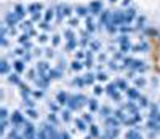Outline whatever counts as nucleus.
I'll list each match as a JSON object with an SVG mask.
<instances>
[{"instance_id": "obj_1", "label": "nucleus", "mask_w": 160, "mask_h": 139, "mask_svg": "<svg viewBox=\"0 0 160 139\" xmlns=\"http://www.w3.org/2000/svg\"><path fill=\"white\" fill-rule=\"evenodd\" d=\"M11 122L15 123V125H21L24 120H22V115H21L19 112H15V114L11 115Z\"/></svg>"}, {"instance_id": "obj_2", "label": "nucleus", "mask_w": 160, "mask_h": 139, "mask_svg": "<svg viewBox=\"0 0 160 139\" xmlns=\"http://www.w3.org/2000/svg\"><path fill=\"white\" fill-rule=\"evenodd\" d=\"M127 139H141V136L136 131H128L127 133Z\"/></svg>"}, {"instance_id": "obj_3", "label": "nucleus", "mask_w": 160, "mask_h": 139, "mask_svg": "<svg viewBox=\"0 0 160 139\" xmlns=\"http://www.w3.org/2000/svg\"><path fill=\"white\" fill-rule=\"evenodd\" d=\"M128 96L135 99V98H138V91H136V90H130V91H128Z\"/></svg>"}, {"instance_id": "obj_4", "label": "nucleus", "mask_w": 160, "mask_h": 139, "mask_svg": "<svg viewBox=\"0 0 160 139\" xmlns=\"http://www.w3.org/2000/svg\"><path fill=\"white\" fill-rule=\"evenodd\" d=\"M96 107H98L96 101H91V102H90V109H91V110H96Z\"/></svg>"}, {"instance_id": "obj_5", "label": "nucleus", "mask_w": 160, "mask_h": 139, "mask_svg": "<svg viewBox=\"0 0 160 139\" xmlns=\"http://www.w3.org/2000/svg\"><path fill=\"white\" fill-rule=\"evenodd\" d=\"M77 125H78V128H80V130H85V125H83L82 120H77Z\"/></svg>"}, {"instance_id": "obj_6", "label": "nucleus", "mask_w": 160, "mask_h": 139, "mask_svg": "<svg viewBox=\"0 0 160 139\" xmlns=\"http://www.w3.org/2000/svg\"><path fill=\"white\" fill-rule=\"evenodd\" d=\"M28 114H29L31 117H37V112H35L34 109H29V110H28Z\"/></svg>"}]
</instances>
